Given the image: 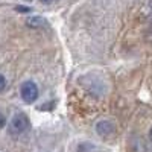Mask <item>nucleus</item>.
<instances>
[{
	"label": "nucleus",
	"instance_id": "obj_1",
	"mask_svg": "<svg viewBox=\"0 0 152 152\" xmlns=\"http://www.w3.org/2000/svg\"><path fill=\"white\" fill-rule=\"evenodd\" d=\"M29 125H31V122H29L28 116H26L24 113L18 111L15 116L11 119V122H9V125H8V129H9V132H11L12 135H18V134H21V132L26 131V129L29 128Z\"/></svg>",
	"mask_w": 152,
	"mask_h": 152
},
{
	"label": "nucleus",
	"instance_id": "obj_2",
	"mask_svg": "<svg viewBox=\"0 0 152 152\" xmlns=\"http://www.w3.org/2000/svg\"><path fill=\"white\" fill-rule=\"evenodd\" d=\"M20 94H21V99L24 100V102L32 104L38 97V87L35 85V82L26 81V82H23L21 87H20Z\"/></svg>",
	"mask_w": 152,
	"mask_h": 152
},
{
	"label": "nucleus",
	"instance_id": "obj_3",
	"mask_svg": "<svg viewBox=\"0 0 152 152\" xmlns=\"http://www.w3.org/2000/svg\"><path fill=\"white\" fill-rule=\"evenodd\" d=\"M96 129H97V134H100V135H110L114 131V126L111 122H99Z\"/></svg>",
	"mask_w": 152,
	"mask_h": 152
},
{
	"label": "nucleus",
	"instance_id": "obj_4",
	"mask_svg": "<svg viewBox=\"0 0 152 152\" xmlns=\"http://www.w3.org/2000/svg\"><path fill=\"white\" fill-rule=\"evenodd\" d=\"M31 28H41L43 24H44V20L41 18V17H31V18H28V21H26Z\"/></svg>",
	"mask_w": 152,
	"mask_h": 152
},
{
	"label": "nucleus",
	"instance_id": "obj_5",
	"mask_svg": "<svg viewBox=\"0 0 152 152\" xmlns=\"http://www.w3.org/2000/svg\"><path fill=\"white\" fill-rule=\"evenodd\" d=\"M5 87H6V79H5V76L0 73V91H2Z\"/></svg>",
	"mask_w": 152,
	"mask_h": 152
},
{
	"label": "nucleus",
	"instance_id": "obj_6",
	"mask_svg": "<svg viewBox=\"0 0 152 152\" xmlns=\"http://www.w3.org/2000/svg\"><path fill=\"white\" fill-rule=\"evenodd\" d=\"M5 125H6V119H5V116H3V113L0 111V129H2Z\"/></svg>",
	"mask_w": 152,
	"mask_h": 152
},
{
	"label": "nucleus",
	"instance_id": "obj_7",
	"mask_svg": "<svg viewBox=\"0 0 152 152\" xmlns=\"http://www.w3.org/2000/svg\"><path fill=\"white\" fill-rule=\"evenodd\" d=\"M41 2H44V3H50L52 0H41Z\"/></svg>",
	"mask_w": 152,
	"mask_h": 152
},
{
	"label": "nucleus",
	"instance_id": "obj_8",
	"mask_svg": "<svg viewBox=\"0 0 152 152\" xmlns=\"http://www.w3.org/2000/svg\"><path fill=\"white\" fill-rule=\"evenodd\" d=\"M149 135H151V140H152V128H151V131H149Z\"/></svg>",
	"mask_w": 152,
	"mask_h": 152
},
{
	"label": "nucleus",
	"instance_id": "obj_9",
	"mask_svg": "<svg viewBox=\"0 0 152 152\" xmlns=\"http://www.w3.org/2000/svg\"><path fill=\"white\" fill-rule=\"evenodd\" d=\"M26 2H29V0H26Z\"/></svg>",
	"mask_w": 152,
	"mask_h": 152
}]
</instances>
